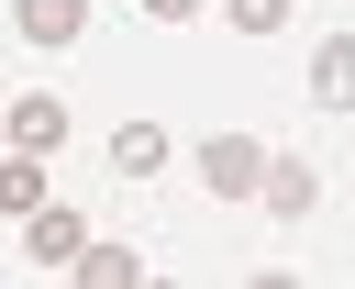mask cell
I'll use <instances>...</instances> for the list:
<instances>
[{
  "label": "cell",
  "mask_w": 355,
  "mask_h": 289,
  "mask_svg": "<svg viewBox=\"0 0 355 289\" xmlns=\"http://www.w3.org/2000/svg\"><path fill=\"white\" fill-rule=\"evenodd\" d=\"M189 167H200L211 200H255V189H266V144H255V133H211Z\"/></svg>",
  "instance_id": "1"
},
{
  "label": "cell",
  "mask_w": 355,
  "mask_h": 289,
  "mask_svg": "<svg viewBox=\"0 0 355 289\" xmlns=\"http://www.w3.org/2000/svg\"><path fill=\"white\" fill-rule=\"evenodd\" d=\"M11 33L55 56V44H78V33H89V0H11Z\"/></svg>",
  "instance_id": "2"
},
{
  "label": "cell",
  "mask_w": 355,
  "mask_h": 289,
  "mask_svg": "<svg viewBox=\"0 0 355 289\" xmlns=\"http://www.w3.org/2000/svg\"><path fill=\"white\" fill-rule=\"evenodd\" d=\"M311 100L322 111H355V33H322L311 44Z\"/></svg>",
  "instance_id": "3"
},
{
  "label": "cell",
  "mask_w": 355,
  "mask_h": 289,
  "mask_svg": "<svg viewBox=\"0 0 355 289\" xmlns=\"http://www.w3.org/2000/svg\"><path fill=\"white\" fill-rule=\"evenodd\" d=\"M11 144H22V156H55V144H67V100H44V89L11 100Z\"/></svg>",
  "instance_id": "4"
},
{
  "label": "cell",
  "mask_w": 355,
  "mask_h": 289,
  "mask_svg": "<svg viewBox=\"0 0 355 289\" xmlns=\"http://www.w3.org/2000/svg\"><path fill=\"white\" fill-rule=\"evenodd\" d=\"M22 245H33L44 267H78V245H89V222H78V211H22Z\"/></svg>",
  "instance_id": "5"
},
{
  "label": "cell",
  "mask_w": 355,
  "mask_h": 289,
  "mask_svg": "<svg viewBox=\"0 0 355 289\" xmlns=\"http://www.w3.org/2000/svg\"><path fill=\"white\" fill-rule=\"evenodd\" d=\"M255 200H266L277 222H300V211H311L322 189H311V167H300V156H266V189H255Z\"/></svg>",
  "instance_id": "6"
},
{
  "label": "cell",
  "mask_w": 355,
  "mask_h": 289,
  "mask_svg": "<svg viewBox=\"0 0 355 289\" xmlns=\"http://www.w3.org/2000/svg\"><path fill=\"white\" fill-rule=\"evenodd\" d=\"M67 278H89V289H133V278H144V256H133V245H78V267H67Z\"/></svg>",
  "instance_id": "7"
},
{
  "label": "cell",
  "mask_w": 355,
  "mask_h": 289,
  "mask_svg": "<svg viewBox=\"0 0 355 289\" xmlns=\"http://www.w3.org/2000/svg\"><path fill=\"white\" fill-rule=\"evenodd\" d=\"M111 167H122V178H155V167H166V133H155V122H122V133H111Z\"/></svg>",
  "instance_id": "8"
},
{
  "label": "cell",
  "mask_w": 355,
  "mask_h": 289,
  "mask_svg": "<svg viewBox=\"0 0 355 289\" xmlns=\"http://www.w3.org/2000/svg\"><path fill=\"white\" fill-rule=\"evenodd\" d=\"M0 211H11V222H22V211H44V178H33V156H22V144H11V167H0Z\"/></svg>",
  "instance_id": "9"
},
{
  "label": "cell",
  "mask_w": 355,
  "mask_h": 289,
  "mask_svg": "<svg viewBox=\"0 0 355 289\" xmlns=\"http://www.w3.org/2000/svg\"><path fill=\"white\" fill-rule=\"evenodd\" d=\"M288 11H300V0H222V22H233V33H255V44H266Z\"/></svg>",
  "instance_id": "10"
},
{
  "label": "cell",
  "mask_w": 355,
  "mask_h": 289,
  "mask_svg": "<svg viewBox=\"0 0 355 289\" xmlns=\"http://www.w3.org/2000/svg\"><path fill=\"white\" fill-rule=\"evenodd\" d=\"M144 11H155V22H189V11H200V0H144Z\"/></svg>",
  "instance_id": "11"
}]
</instances>
